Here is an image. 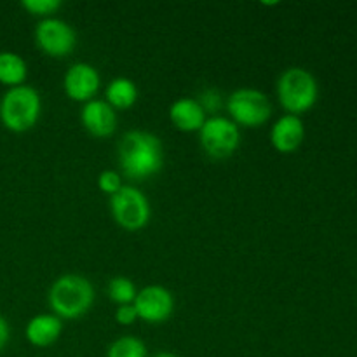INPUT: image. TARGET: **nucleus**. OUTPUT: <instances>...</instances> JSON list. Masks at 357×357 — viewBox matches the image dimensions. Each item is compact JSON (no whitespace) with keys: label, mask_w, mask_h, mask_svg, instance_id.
I'll list each match as a JSON object with an SVG mask.
<instances>
[{"label":"nucleus","mask_w":357,"mask_h":357,"mask_svg":"<svg viewBox=\"0 0 357 357\" xmlns=\"http://www.w3.org/2000/svg\"><path fill=\"white\" fill-rule=\"evenodd\" d=\"M305 139V126L298 115L284 114L274 122L271 129V143L278 152L293 153Z\"/></svg>","instance_id":"nucleus-12"},{"label":"nucleus","mask_w":357,"mask_h":357,"mask_svg":"<svg viewBox=\"0 0 357 357\" xmlns=\"http://www.w3.org/2000/svg\"><path fill=\"white\" fill-rule=\"evenodd\" d=\"M229 119L243 128H260L271 119L272 103L268 96L253 87H241L227 98Z\"/></svg>","instance_id":"nucleus-5"},{"label":"nucleus","mask_w":357,"mask_h":357,"mask_svg":"<svg viewBox=\"0 0 357 357\" xmlns=\"http://www.w3.org/2000/svg\"><path fill=\"white\" fill-rule=\"evenodd\" d=\"M63 331V321L54 314H38L28 321L24 337L33 347L44 349L54 344Z\"/></svg>","instance_id":"nucleus-14"},{"label":"nucleus","mask_w":357,"mask_h":357,"mask_svg":"<svg viewBox=\"0 0 357 357\" xmlns=\"http://www.w3.org/2000/svg\"><path fill=\"white\" fill-rule=\"evenodd\" d=\"M107 293L112 302L117 303V305H129V303L135 302L138 289H136V284L131 279L124 278V275H117V278L110 279L107 286Z\"/></svg>","instance_id":"nucleus-18"},{"label":"nucleus","mask_w":357,"mask_h":357,"mask_svg":"<svg viewBox=\"0 0 357 357\" xmlns=\"http://www.w3.org/2000/svg\"><path fill=\"white\" fill-rule=\"evenodd\" d=\"M35 44L51 58H65L75 49L77 33L66 21L59 17H45L35 26Z\"/></svg>","instance_id":"nucleus-8"},{"label":"nucleus","mask_w":357,"mask_h":357,"mask_svg":"<svg viewBox=\"0 0 357 357\" xmlns=\"http://www.w3.org/2000/svg\"><path fill=\"white\" fill-rule=\"evenodd\" d=\"M275 93L286 114L300 117L317 103L319 84L309 70L302 66H289L279 75Z\"/></svg>","instance_id":"nucleus-3"},{"label":"nucleus","mask_w":357,"mask_h":357,"mask_svg":"<svg viewBox=\"0 0 357 357\" xmlns=\"http://www.w3.org/2000/svg\"><path fill=\"white\" fill-rule=\"evenodd\" d=\"M107 357H149V351L143 340L126 335L108 345Z\"/></svg>","instance_id":"nucleus-17"},{"label":"nucleus","mask_w":357,"mask_h":357,"mask_svg":"<svg viewBox=\"0 0 357 357\" xmlns=\"http://www.w3.org/2000/svg\"><path fill=\"white\" fill-rule=\"evenodd\" d=\"M117 162L122 174L129 180L142 181L155 176L164 166L162 142L150 131H128L119 142Z\"/></svg>","instance_id":"nucleus-1"},{"label":"nucleus","mask_w":357,"mask_h":357,"mask_svg":"<svg viewBox=\"0 0 357 357\" xmlns=\"http://www.w3.org/2000/svg\"><path fill=\"white\" fill-rule=\"evenodd\" d=\"M21 7L26 13H30L31 16L45 20V17H54V14L61 7V2L59 0H23Z\"/></svg>","instance_id":"nucleus-19"},{"label":"nucleus","mask_w":357,"mask_h":357,"mask_svg":"<svg viewBox=\"0 0 357 357\" xmlns=\"http://www.w3.org/2000/svg\"><path fill=\"white\" fill-rule=\"evenodd\" d=\"M105 101L110 105L114 110H128L138 101V87L135 80L128 77H117L108 84L105 91Z\"/></svg>","instance_id":"nucleus-15"},{"label":"nucleus","mask_w":357,"mask_h":357,"mask_svg":"<svg viewBox=\"0 0 357 357\" xmlns=\"http://www.w3.org/2000/svg\"><path fill=\"white\" fill-rule=\"evenodd\" d=\"M80 122L84 129L94 138H108L117 129V112L105 100H91L80 110Z\"/></svg>","instance_id":"nucleus-11"},{"label":"nucleus","mask_w":357,"mask_h":357,"mask_svg":"<svg viewBox=\"0 0 357 357\" xmlns=\"http://www.w3.org/2000/svg\"><path fill=\"white\" fill-rule=\"evenodd\" d=\"M153 357H178V356L171 354V352H159V354H155Z\"/></svg>","instance_id":"nucleus-23"},{"label":"nucleus","mask_w":357,"mask_h":357,"mask_svg":"<svg viewBox=\"0 0 357 357\" xmlns=\"http://www.w3.org/2000/svg\"><path fill=\"white\" fill-rule=\"evenodd\" d=\"M208 114L202 108L201 101L194 98L183 96L173 101L169 107V121L178 131L181 132H199L204 126Z\"/></svg>","instance_id":"nucleus-13"},{"label":"nucleus","mask_w":357,"mask_h":357,"mask_svg":"<svg viewBox=\"0 0 357 357\" xmlns=\"http://www.w3.org/2000/svg\"><path fill=\"white\" fill-rule=\"evenodd\" d=\"M40 94L30 86H17L7 89L0 100V121L13 132H26L40 119Z\"/></svg>","instance_id":"nucleus-4"},{"label":"nucleus","mask_w":357,"mask_h":357,"mask_svg":"<svg viewBox=\"0 0 357 357\" xmlns=\"http://www.w3.org/2000/svg\"><path fill=\"white\" fill-rule=\"evenodd\" d=\"M199 143L213 159H229L241 145L239 126L223 115L208 117L199 131Z\"/></svg>","instance_id":"nucleus-7"},{"label":"nucleus","mask_w":357,"mask_h":357,"mask_svg":"<svg viewBox=\"0 0 357 357\" xmlns=\"http://www.w3.org/2000/svg\"><path fill=\"white\" fill-rule=\"evenodd\" d=\"M94 288L89 279L79 274H65L56 279L47 293V303L59 319H77L93 307Z\"/></svg>","instance_id":"nucleus-2"},{"label":"nucleus","mask_w":357,"mask_h":357,"mask_svg":"<svg viewBox=\"0 0 357 357\" xmlns=\"http://www.w3.org/2000/svg\"><path fill=\"white\" fill-rule=\"evenodd\" d=\"M101 86V77L98 70L89 63H75L70 66L63 79V89L66 96L79 103L94 100Z\"/></svg>","instance_id":"nucleus-10"},{"label":"nucleus","mask_w":357,"mask_h":357,"mask_svg":"<svg viewBox=\"0 0 357 357\" xmlns=\"http://www.w3.org/2000/svg\"><path fill=\"white\" fill-rule=\"evenodd\" d=\"M136 319H138V314H136V309L132 303H129V305H117L115 321L121 326H131V324L136 323Z\"/></svg>","instance_id":"nucleus-21"},{"label":"nucleus","mask_w":357,"mask_h":357,"mask_svg":"<svg viewBox=\"0 0 357 357\" xmlns=\"http://www.w3.org/2000/svg\"><path fill=\"white\" fill-rule=\"evenodd\" d=\"M110 213L115 223L129 232L145 229L152 216L149 199L135 185H124L117 194L112 195Z\"/></svg>","instance_id":"nucleus-6"},{"label":"nucleus","mask_w":357,"mask_h":357,"mask_svg":"<svg viewBox=\"0 0 357 357\" xmlns=\"http://www.w3.org/2000/svg\"><path fill=\"white\" fill-rule=\"evenodd\" d=\"M122 187H124V183H122V174L119 173V171L105 169L103 173H100V176H98V188H100L103 194L110 195V197L114 194H117Z\"/></svg>","instance_id":"nucleus-20"},{"label":"nucleus","mask_w":357,"mask_h":357,"mask_svg":"<svg viewBox=\"0 0 357 357\" xmlns=\"http://www.w3.org/2000/svg\"><path fill=\"white\" fill-rule=\"evenodd\" d=\"M138 319L149 324H162L171 317L174 310V298L171 291L164 286L152 284L139 289L135 302Z\"/></svg>","instance_id":"nucleus-9"},{"label":"nucleus","mask_w":357,"mask_h":357,"mask_svg":"<svg viewBox=\"0 0 357 357\" xmlns=\"http://www.w3.org/2000/svg\"><path fill=\"white\" fill-rule=\"evenodd\" d=\"M9 338H10L9 324H7V321L0 316V351L9 344Z\"/></svg>","instance_id":"nucleus-22"},{"label":"nucleus","mask_w":357,"mask_h":357,"mask_svg":"<svg viewBox=\"0 0 357 357\" xmlns=\"http://www.w3.org/2000/svg\"><path fill=\"white\" fill-rule=\"evenodd\" d=\"M28 77L26 61L17 52L2 51L0 52V84L9 89L23 86Z\"/></svg>","instance_id":"nucleus-16"}]
</instances>
